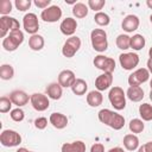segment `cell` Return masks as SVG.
Wrapping results in <instances>:
<instances>
[{"mask_svg": "<svg viewBox=\"0 0 152 152\" xmlns=\"http://www.w3.org/2000/svg\"><path fill=\"white\" fill-rule=\"evenodd\" d=\"M97 118H99L100 122L104 124L106 126H108L115 131H119L125 126V118L121 114H119L114 110L107 109V108L101 109L97 113Z\"/></svg>", "mask_w": 152, "mask_h": 152, "instance_id": "obj_1", "label": "cell"}, {"mask_svg": "<svg viewBox=\"0 0 152 152\" xmlns=\"http://www.w3.org/2000/svg\"><path fill=\"white\" fill-rule=\"evenodd\" d=\"M90 42L93 49L97 52H104L108 49L107 33L103 28H94L90 32Z\"/></svg>", "mask_w": 152, "mask_h": 152, "instance_id": "obj_2", "label": "cell"}, {"mask_svg": "<svg viewBox=\"0 0 152 152\" xmlns=\"http://www.w3.org/2000/svg\"><path fill=\"white\" fill-rule=\"evenodd\" d=\"M108 100L116 110H122L126 107V93L121 87H112L108 93Z\"/></svg>", "mask_w": 152, "mask_h": 152, "instance_id": "obj_3", "label": "cell"}, {"mask_svg": "<svg viewBox=\"0 0 152 152\" xmlns=\"http://www.w3.org/2000/svg\"><path fill=\"white\" fill-rule=\"evenodd\" d=\"M24 42V32L21 30H15L12 31L7 34L6 38H4L2 40V48L6 51H15Z\"/></svg>", "mask_w": 152, "mask_h": 152, "instance_id": "obj_4", "label": "cell"}, {"mask_svg": "<svg viewBox=\"0 0 152 152\" xmlns=\"http://www.w3.org/2000/svg\"><path fill=\"white\" fill-rule=\"evenodd\" d=\"M15 30H20V24L15 18L10 15L0 17V37L1 38H6L10 32Z\"/></svg>", "mask_w": 152, "mask_h": 152, "instance_id": "obj_5", "label": "cell"}, {"mask_svg": "<svg viewBox=\"0 0 152 152\" xmlns=\"http://www.w3.org/2000/svg\"><path fill=\"white\" fill-rule=\"evenodd\" d=\"M0 142L5 147H15L21 144V135L13 129H4L0 133Z\"/></svg>", "mask_w": 152, "mask_h": 152, "instance_id": "obj_6", "label": "cell"}, {"mask_svg": "<svg viewBox=\"0 0 152 152\" xmlns=\"http://www.w3.org/2000/svg\"><path fill=\"white\" fill-rule=\"evenodd\" d=\"M81 39L77 37V36H72V37H69L65 43L63 44V48H62V53L64 57L66 58H71L76 55V52L80 50L81 48Z\"/></svg>", "mask_w": 152, "mask_h": 152, "instance_id": "obj_7", "label": "cell"}, {"mask_svg": "<svg viewBox=\"0 0 152 152\" xmlns=\"http://www.w3.org/2000/svg\"><path fill=\"white\" fill-rule=\"evenodd\" d=\"M139 56L135 52H124L119 56L120 65L124 70H133L139 64Z\"/></svg>", "mask_w": 152, "mask_h": 152, "instance_id": "obj_8", "label": "cell"}, {"mask_svg": "<svg viewBox=\"0 0 152 152\" xmlns=\"http://www.w3.org/2000/svg\"><path fill=\"white\" fill-rule=\"evenodd\" d=\"M93 63H94V65L99 70H102L103 72H110V74H113V71L115 70V61L113 58L107 57V56H103V55L95 56Z\"/></svg>", "mask_w": 152, "mask_h": 152, "instance_id": "obj_9", "label": "cell"}, {"mask_svg": "<svg viewBox=\"0 0 152 152\" xmlns=\"http://www.w3.org/2000/svg\"><path fill=\"white\" fill-rule=\"evenodd\" d=\"M148 78H150V71L147 70V68H139L128 76L127 82H128L129 87L131 86H141L142 83L147 82Z\"/></svg>", "mask_w": 152, "mask_h": 152, "instance_id": "obj_10", "label": "cell"}, {"mask_svg": "<svg viewBox=\"0 0 152 152\" xmlns=\"http://www.w3.org/2000/svg\"><path fill=\"white\" fill-rule=\"evenodd\" d=\"M62 18V10L57 5H51L40 13V19L45 23H56Z\"/></svg>", "mask_w": 152, "mask_h": 152, "instance_id": "obj_11", "label": "cell"}, {"mask_svg": "<svg viewBox=\"0 0 152 152\" xmlns=\"http://www.w3.org/2000/svg\"><path fill=\"white\" fill-rule=\"evenodd\" d=\"M23 27H24L25 32L30 33L31 36L37 34V32L39 30L38 17L34 13H26L23 18Z\"/></svg>", "mask_w": 152, "mask_h": 152, "instance_id": "obj_12", "label": "cell"}, {"mask_svg": "<svg viewBox=\"0 0 152 152\" xmlns=\"http://www.w3.org/2000/svg\"><path fill=\"white\" fill-rule=\"evenodd\" d=\"M30 102H31V106L33 107V109H36L37 112H44L50 106V101H49L48 95H44L42 93L32 94L30 97Z\"/></svg>", "mask_w": 152, "mask_h": 152, "instance_id": "obj_13", "label": "cell"}, {"mask_svg": "<svg viewBox=\"0 0 152 152\" xmlns=\"http://www.w3.org/2000/svg\"><path fill=\"white\" fill-rule=\"evenodd\" d=\"M139 25H140V20H139V18L135 14H128L121 21L122 30L125 32H128V33L134 32L135 30H138Z\"/></svg>", "mask_w": 152, "mask_h": 152, "instance_id": "obj_14", "label": "cell"}, {"mask_svg": "<svg viewBox=\"0 0 152 152\" xmlns=\"http://www.w3.org/2000/svg\"><path fill=\"white\" fill-rule=\"evenodd\" d=\"M113 83V74L110 72H103L101 75H99L95 80V88L99 91H103L110 88Z\"/></svg>", "mask_w": 152, "mask_h": 152, "instance_id": "obj_15", "label": "cell"}, {"mask_svg": "<svg viewBox=\"0 0 152 152\" xmlns=\"http://www.w3.org/2000/svg\"><path fill=\"white\" fill-rule=\"evenodd\" d=\"M76 28H77V21H76V19H74L71 17L63 19L61 25H59V30L64 36L72 37L74 33L76 32Z\"/></svg>", "mask_w": 152, "mask_h": 152, "instance_id": "obj_16", "label": "cell"}, {"mask_svg": "<svg viewBox=\"0 0 152 152\" xmlns=\"http://www.w3.org/2000/svg\"><path fill=\"white\" fill-rule=\"evenodd\" d=\"M75 81H76V76L72 70L65 69V70H62L58 75V83L63 88H71Z\"/></svg>", "mask_w": 152, "mask_h": 152, "instance_id": "obj_17", "label": "cell"}, {"mask_svg": "<svg viewBox=\"0 0 152 152\" xmlns=\"http://www.w3.org/2000/svg\"><path fill=\"white\" fill-rule=\"evenodd\" d=\"M8 97L11 99L13 104H15L17 107L20 108V107H23V106L28 103L31 96H28L24 90H13L12 93H10Z\"/></svg>", "mask_w": 152, "mask_h": 152, "instance_id": "obj_18", "label": "cell"}, {"mask_svg": "<svg viewBox=\"0 0 152 152\" xmlns=\"http://www.w3.org/2000/svg\"><path fill=\"white\" fill-rule=\"evenodd\" d=\"M49 122L57 129H63L68 125V118L63 113H52L49 118Z\"/></svg>", "mask_w": 152, "mask_h": 152, "instance_id": "obj_19", "label": "cell"}, {"mask_svg": "<svg viewBox=\"0 0 152 152\" xmlns=\"http://www.w3.org/2000/svg\"><path fill=\"white\" fill-rule=\"evenodd\" d=\"M45 91H46V95H48L49 99L59 100L62 97V95H63V87L58 82H53V83H50L46 87Z\"/></svg>", "mask_w": 152, "mask_h": 152, "instance_id": "obj_20", "label": "cell"}, {"mask_svg": "<svg viewBox=\"0 0 152 152\" xmlns=\"http://www.w3.org/2000/svg\"><path fill=\"white\" fill-rule=\"evenodd\" d=\"M61 152H86V144L81 140L64 142L61 147Z\"/></svg>", "mask_w": 152, "mask_h": 152, "instance_id": "obj_21", "label": "cell"}, {"mask_svg": "<svg viewBox=\"0 0 152 152\" xmlns=\"http://www.w3.org/2000/svg\"><path fill=\"white\" fill-rule=\"evenodd\" d=\"M126 96L133 102H140L144 99V89L140 86H131L126 91Z\"/></svg>", "mask_w": 152, "mask_h": 152, "instance_id": "obj_22", "label": "cell"}, {"mask_svg": "<svg viewBox=\"0 0 152 152\" xmlns=\"http://www.w3.org/2000/svg\"><path fill=\"white\" fill-rule=\"evenodd\" d=\"M122 144L127 151H135L139 148V138L133 133L126 134L122 139Z\"/></svg>", "mask_w": 152, "mask_h": 152, "instance_id": "obj_23", "label": "cell"}, {"mask_svg": "<svg viewBox=\"0 0 152 152\" xmlns=\"http://www.w3.org/2000/svg\"><path fill=\"white\" fill-rule=\"evenodd\" d=\"M44 44H45L44 37L38 34V33L33 34L28 38V48L33 51H40L44 48Z\"/></svg>", "mask_w": 152, "mask_h": 152, "instance_id": "obj_24", "label": "cell"}, {"mask_svg": "<svg viewBox=\"0 0 152 152\" xmlns=\"http://www.w3.org/2000/svg\"><path fill=\"white\" fill-rule=\"evenodd\" d=\"M102 101H103V96L99 90H91L87 95V103L90 107H99L100 104H102Z\"/></svg>", "mask_w": 152, "mask_h": 152, "instance_id": "obj_25", "label": "cell"}, {"mask_svg": "<svg viewBox=\"0 0 152 152\" xmlns=\"http://www.w3.org/2000/svg\"><path fill=\"white\" fill-rule=\"evenodd\" d=\"M87 90H88V83L83 78H76L75 83L71 87V91L77 96H82L87 93Z\"/></svg>", "mask_w": 152, "mask_h": 152, "instance_id": "obj_26", "label": "cell"}, {"mask_svg": "<svg viewBox=\"0 0 152 152\" xmlns=\"http://www.w3.org/2000/svg\"><path fill=\"white\" fill-rule=\"evenodd\" d=\"M88 5L83 4V2H76L74 6H72V14L75 18L77 19H82V18H86L88 15Z\"/></svg>", "mask_w": 152, "mask_h": 152, "instance_id": "obj_27", "label": "cell"}, {"mask_svg": "<svg viewBox=\"0 0 152 152\" xmlns=\"http://www.w3.org/2000/svg\"><path fill=\"white\" fill-rule=\"evenodd\" d=\"M145 44H146V40H145V37H144L142 34L137 33V34H133V36L131 37V44H129V46H131V49H133L134 51L141 50V49L145 46Z\"/></svg>", "mask_w": 152, "mask_h": 152, "instance_id": "obj_28", "label": "cell"}, {"mask_svg": "<svg viewBox=\"0 0 152 152\" xmlns=\"http://www.w3.org/2000/svg\"><path fill=\"white\" fill-rule=\"evenodd\" d=\"M139 115L142 121H152V104L142 103L139 106Z\"/></svg>", "mask_w": 152, "mask_h": 152, "instance_id": "obj_29", "label": "cell"}, {"mask_svg": "<svg viewBox=\"0 0 152 152\" xmlns=\"http://www.w3.org/2000/svg\"><path fill=\"white\" fill-rule=\"evenodd\" d=\"M14 76V69L11 64H2L0 66V78L4 81L12 80Z\"/></svg>", "mask_w": 152, "mask_h": 152, "instance_id": "obj_30", "label": "cell"}, {"mask_svg": "<svg viewBox=\"0 0 152 152\" xmlns=\"http://www.w3.org/2000/svg\"><path fill=\"white\" fill-rule=\"evenodd\" d=\"M115 44L118 46V49L120 50H127L129 49V44H131V37L128 34H119L116 37V40H115Z\"/></svg>", "mask_w": 152, "mask_h": 152, "instance_id": "obj_31", "label": "cell"}, {"mask_svg": "<svg viewBox=\"0 0 152 152\" xmlns=\"http://www.w3.org/2000/svg\"><path fill=\"white\" fill-rule=\"evenodd\" d=\"M129 131L133 133V134H138V133H141L145 128V124L141 119H132L129 121Z\"/></svg>", "mask_w": 152, "mask_h": 152, "instance_id": "obj_32", "label": "cell"}, {"mask_svg": "<svg viewBox=\"0 0 152 152\" xmlns=\"http://www.w3.org/2000/svg\"><path fill=\"white\" fill-rule=\"evenodd\" d=\"M94 21L99 25V26H108L110 23V18L107 13L104 12H97L94 15Z\"/></svg>", "mask_w": 152, "mask_h": 152, "instance_id": "obj_33", "label": "cell"}, {"mask_svg": "<svg viewBox=\"0 0 152 152\" xmlns=\"http://www.w3.org/2000/svg\"><path fill=\"white\" fill-rule=\"evenodd\" d=\"M12 104L13 103L8 96H1L0 97V113L5 114V113L10 112L12 108Z\"/></svg>", "mask_w": 152, "mask_h": 152, "instance_id": "obj_34", "label": "cell"}, {"mask_svg": "<svg viewBox=\"0 0 152 152\" xmlns=\"http://www.w3.org/2000/svg\"><path fill=\"white\" fill-rule=\"evenodd\" d=\"M88 7L90 10H93L94 12H101V10L103 8V6L106 5V1L104 0H88L87 2Z\"/></svg>", "mask_w": 152, "mask_h": 152, "instance_id": "obj_35", "label": "cell"}, {"mask_svg": "<svg viewBox=\"0 0 152 152\" xmlns=\"http://www.w3.org/2000/svg\"><path fill=\"white\" fill-rule=\"evenodd\" d=\"M10 116H11V119H12L13 121H15V122H20V121L24 120V118H25V113H24V110H23L21 108L18 107V108L11 110Z\"/></svg>", "mask_w": 152, "mask_h": 152, "instance_id": "obj_36", "label": "cell"}, {"mask_svg": "<svg viewBox=\"0 0 152 152\" xmlns=\"http://www.w3.org/2000/svg\"><path fill=\"white\" fill-rule=\"evenodd\" d=\"M12 11V2L11 0H1L0 1V14L7 15Z\"/></svg>", "mask_w": 152, "mask_h": 152, "instance_id": "obj_37", "label": "cell"}, {"mask_svg": "<svg viewBox=\"0 0 152 152\" xmlns=\"http://www.w3.org/2000/svg\"><path fill=\"white\" fill-rule=\"evenodd\" d=\"M14 5H15V7H17L18 11L25 12V11L30 10L32 2H31V0H15L14 1Z\"/></svg>", "mask_w": 152, "mask_h": 152, "instance_id": "obj_38", "label": "cell"}, {"mask_svg": "<svg viewBox=\"0 0 152 152\" xmlns=\"http://www.w3.org/2000/svg\"><path fill=\"white\" fill-rule=\"evenodd\" d=\"M48 126V119L44 116H39L34 120V127L37 129H44Z\"/></svg>", "mask_w": 152, "mask_h": 152, "instance_id": "obj_39", "label": "cell"}, {"mask_svg": "<svg viewBox=\"0 0 152 152\" xmlns=\"http://www.w3.org/2000/svg\"><path fill=\"white\" fill-rule=\"evenodd\" d=\"M33 4H34L38 8L45 10V8H48V7L51 6V0H34Z\"/></svg>", "mask_w": 152, "mask_h": 152, "instance_id": "obj_40", "label": "cell"}, {"mask_svg": "<svg viewBox=\"0 0 152 152\" xmlns=\"http://www.w3.org/2000/svg\"><path fill=\"white\" fill-rule=\"evenodd\" d=\"M138 152H152V141H147L146 144L139 146Z\"/></svg>", "mask_w": 152, "mask_h": 152, "instance_id": "obj_41", "label": "cell"}, {"mask_svg": "<svg viewBox=\"0 0 152 152\" xmlns=\"http://www.w3.org/2000/svg\"><path fill=\"white\" fill-rule=\"evenodd\" d=\"M90 152H104V146L101 142H95L90 147Z\"/></svg>", "mask_w": 152, "mask_h": 152, "instance_id": "obj_42", "label": "cell"}, {"mask_svg": "<svg viewBox=\"0 0 152 152\" xmlns=\"http://www.w3.org/2000/svg\"><path fill=\"white\" fill-rule=\"evenodd\" d=\"M107 152H125V150L122 147H120V146H116V147H113V148L108 150Z\"/></svg>", "mask_w": 152, "mask_h": 152, "instance_id": "obj_43", "label": "cell"}, {"mask_svg": "<svg viewBox=\"0 0 152 152\" xmlns=\"http://www.w3.org/2000/svg\"><path fill=\"white\" fill-rule=\"evenodd\" d=\"M146 66H147V70L150 71V74H152V58H148V59H147Z\"/></svg>", "mask_w": 152, "mask_h": 152, "instance_id": "obj_44", "label": "cell"}, {"mask_svg": "<svg viewBox=\"0 0 152 152\" xmlns=\"http://www.w3.org/2000/svg\"><path fill=\"white\" fill-rule=\"evenodd\" d=\"M15 152H30V151H28L27 148H25V147H19Z\"/></svg>", "mask_w": 152, "mask_h": 152, "instance_id": "obj_45", "label": "cell"}, {"mask_svg": "<svg viewBox=\"0 0 152 152\" xmlns=\"http://www.w3.org/2000/svg\"><path fill=\"white\" fill-rule=\"evenodd\" d=\"M146 5H147V7H148L150 10H152V0H147V1H146Z\"/></svg>", "mask_w": 152, "mask_h": 152, "instance_id": "obj_46", "label": "cell"}, {"mask_svg": "<svg viewBox=\"0 0 152 152\" xmlns=\"http://www.w3.org/2000/svg\"><path fill=\"white\" fill-rule=\"evenodd\" d=\"M65 2H66V4H71V5H75V4H76L75 0H65Z\"/></svg>", "mask_w": 152, "mask_h": 152, "instance_id": "obj_47", "label": "cell"}, {"mask_svg": "<svg viewBox=\"0 0 152 152\" xmlns=\"http://www.w3.org/2000/svg\"><path fill=\"white\" fill-rule=\"evenodd\" d=\"M148 56H150V58H152V46H151L150 50H148Z\"/></svg>", "mask_w": 152, "mask_h": 152, "instance_id": "obj_48", "label": "cell"}, {"mask_svg": "<svg viewBox=\"0 0 152 152\" xmlns=\"http://www.w3.org/2000/svg\"><path fill=\"white\" fill-rule=\"evenodd\" d=\"M150 100H151V101H152V90H151V91H150Z\"/></svg>", "mask_w": 152, "mask_h": 152, "instance_id": "obj_49", "label": "cell"}, {"mask_svg": "<svg viewBox=\"0 0 152 152\" xmlns=\"http://www.w3.org/2000/svg\"><path fill=\"white\" fill-rule=\"evenodd\" d=\"M150 88H151V90H152V80L150 81Z\"/></svg>", "mask_w": 152, "mask_h": 152, "instance_id": "obj_50", "label": "cell"}, {"mask_svg": "<svg viewBox=\"0 0 152 152\" xmlns=\"http://www.w3.org/2000/svg\"><path fill=\"white\" fill-rule=\"evenodd\" d=\"M150 21H151V24H152V14L150 15Z\"/></svg>", "mask_w": 152, "mask_h": 152, "instance_id": "obj_51", "label": "cell"}, {"mask_svg": "<svg viewBox=\"0 0 152 152\" xmlns=\"http://www.w3.org/2000/svg\"><path fill=\"white\" fill-rule=\"evenodd\" d=\"M30 152H32V151H30Z\"/></svg>", "mask_w": 152, "mask_h": 152, "instance_id": "obj_52", "label": "cell"}]
</instances>
